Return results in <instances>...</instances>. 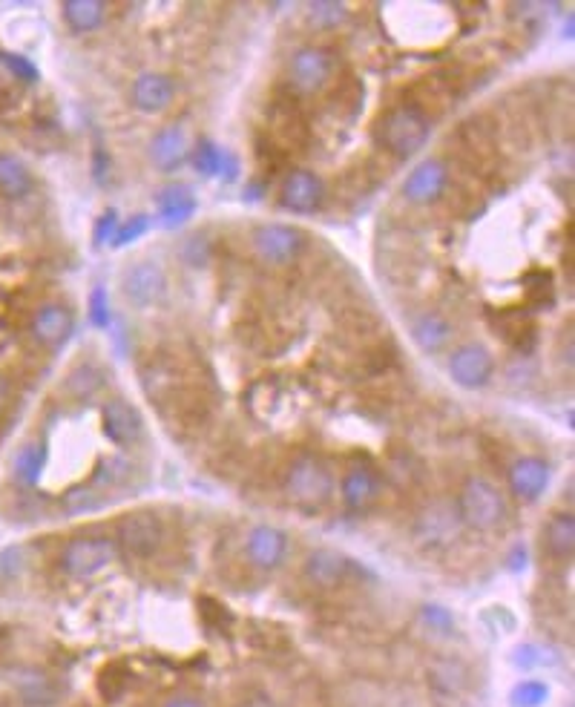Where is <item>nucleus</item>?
Listing matches in <instances>:
<instances>
[{
	"mask_svg": "<svg viewBox=\"0 0 575 707\" xmlns=\"http://www.w3.org/2000/svg\"><path fill=\"white\" fill-rule=\"evenodd\" d=\"M429 136H432V121L414 104L391 107L377 121V144L394 159L417 156L426 147Z\"/></svg>",
	"mask_w": 575,
	"mask_h": 707,
	"instance_id": "nucleus-1",
	"label": "nucleus"
},
{
	"mask_svg": "<svg viewBox=\"0 0 575 707\" xmlns=\"http://www.w3.org/2000/svg\"><path fill=\"white\" fill-rule=\"evenodd\" d=\"M458 515L460 524L475 532H495L506 521L504 492L492 480L472 475L460 486Z\"/></svg>",
	"mask_w": 575,
	"mask_h": 707,
	"instance_id": "nucleus-2",
	"label": "nucleus"
},
{
	"mask_svg": "<svg viewBox=\"0 0 575 707\" xmlns=\"http://www.w3.org/2000/svg\"><path fill=\"white\" fill-rule=\"evenodd\" d=\"M285 492L302 506H322L334 492V475L320 455L302 452L288 466Z\"/></svg>",
	"mask_w": 575,
	"mask_h": 707,
	"instance_id": "nucleus-3",
	"label": "nucleus"
},
{
	"mask_svg": "<svg viewBox=\"0 0 575 707\" xmlns=\"http://www.w3.org/2000/svg\"><path fill=\"white\" fill-rule=\"evenodd\" d=\"M118 555V547L107 535H81V538H72L61 549V570L75 581H84L92 578L101 570H107Z\"/></svg>",
	"mask_w": 575,
	"mask_h": 707,
	"instance_id": "nucleus-4",
	"label": "nucleus"
},
{
	"mask_svg": "<svg viewBox=\"0 0 575 707\" xmlns=\"http://www.w3.org/2000/svg\"><path fill=\"white\" fill-rule=\"evenodd\" d=\"M253 253L268 265H288L305 251V233L294 225H259L251 233Z\"/></svg>",
	"mask_w": 575,
	"mask_h": 707,
	"instance_id": "nucleus-5",
	"label": "nucleus"
},
{
	"mask_svg": "<svg viewBox=\"0 0 575 707\" xmlns=\"http://www.w3.org/2000/svg\"><path fill=\"white\" fill-rule=\"evenodd\" d=\"M161 544H164V524L159 521V515L138 509V512H130L127 518H121L118 547L130 558H150L159 552Z\"/></svg>",
	"mask_w": 575,
	"mask_h": 707,
	"instance_id": "nucleus-6",
	"label": "nucleus"
},
{
	"mask_svg": "<svg viewBox=\"0 0 575 707\" xmlns=\"http://www.w3.org/2000/svg\"><path fill=\"white\" fill-rule=\"evenodd\" d=\"M334 69V58L322 46H302L288 61V81L299 95H314L320 92Z\"/></svg>",
	"mask_w": 575,
	"mask_h": 707,
	"instance_id": "nucleus-7",
	"label": "nucleus"
},
{
	"mask_svg": "<svg viewBox=\"0 0 575 707\" xmlns=\"http://www.w3.org/2000/svg\"><path fill=\"white\" fill-rule=\"evenodd\" d=\"M449 187V167L446 161L429 156V159L417 161L412 167V173L403 182V196L412 205H432L437 202Z\"/></svg>",
	"mask_w": 575,
	"mask_h": 707,
	"instance_id": "nucleus-8",
	"label": "nucleus"
},
{
	"mask_svg": "<svg viewBox=\"0 0 575 707\" xmlns=\"http://www.w3.org/2000/svg\"><path fill=\"white\" fill-rule=\"evenodd\" d=\"M449 377L455 380V386L469 388H483L489 380H492V371H495V360L492 354L478 343L460 345L449 354Z\"/></svg>",
	"mask_w": 575,
	"mask_h": 707,
	"instance_id": "nucleus-9",
	"label": "nucleus"
},
{
	"mask_svg": "<svg viewBox=\"0 0 575 707\" xmlns=\"http://www.w3.org/2000/svg\"><path fill=\"white\" fill-rule=\"evenodd\" d=\"M288 555V535L271 524H256L245 538V558L256 570H276Z\"/></svg>",
	"mask_w": 575,
	"mask_h": 707,
	"instance_id": "nucleus-10",
	"label": "nucleus"
},
{
	"mask_svg": "<svg viewBox=\"0 0 575 707\" xmlns=\"http://www.w3.org/2000/svg\"><path fill=\"white\" fill-rule=\"evenodd\" d=\"M460 526L463 524H460L458 506L432 503L417 518V538L420 544H429V547H449L460 535Z\"/></svg>",
	"mask_w": 575,
	"mask_h": 707,
	"instance_id": "nucleus-11",
	"label": "nucleus"
},
{
	"mask_svg": "<svg viewBox=\"0 0 575 707\" xmlns=\"http://www.w3.org/2000/svg\"><path fill=\"white\" fill-rule=\"evenodd\" d=\"M101 423H104V434L113 440L115 446H133L144 437V420H141V411L121 400L113 397L104 403L101 409Z\"/></svg>",
	"mask_w": 575,
	"mask_h": 707,
	"instance_id": "nucleus-12",
	"label": "nucleus"
},
{
	"mask_svg": "<svg viewBox=\"0 0 575 707\" xmlns=\"http://www.w3.org/2000/svg\"><path fill=\"white\" fill-rule=\"evenodd\" d=\"M550 463L544 457H518L512 466H509V489L518 501L532 503L538 501L547 486H550Z\"/></svg>",
	"mask_w": 575,
	"mask_h": 707,
	"instance_id": "nucleus-13",
	"label": "nucleus"
},
{
	"mask_svg": "<svg viewBox=\"0 0 575 707\" xmlns=\"http://www.w3.org/2000/svg\"><path fill=\"white\" fill-rule=\"evenodd\" d=\"M302 572H305V578H308L314 587H320V590H334V587H340L345 578H348L351 561L345 558L340 549L317 547L314 552H308V558H305V564H302Z\"/></svg>",
	"mask_w": 575,
	"mask_h": 707,
	"instance_id": "nucleus-14",
	"label": "nucleus"
},
{
	"mask_svg": "<svg viewBox=\"0 0 575 707\" xmlns=\"http://www.w3.org/2000/svg\"><path fill=\"white\" fill-rule=\"evenodd\" d=\"M380 489H383V478H380V472L371 463L348 466V472L343 475V483H340V492H343V501L348 509H366V506H371V503L377 501Z\"/></svg>",
	"mask_w": 575,
	"mask_h": 707,
	"instance_id": "nucleus-15",
	"label": "nucleus"
},
{
	"mask_svg": "<svg viewBox=\"0 0 575 707\" xmlns=\"http://www.w3.org/2000/svg\"><path fill=\"white\" fill-rule=\"evenodd\" d=\"M325 199V184L311 170H294L282 184V205L294 213H311Z\"/></svg>",
	"mask_w": 575,
	"mask_h": 707,
	"instance_id": "nucleus-16",
	"label": "nucleus"
},
{
	"mask_svg": "<svg viewBox=\"0 0 575 707\" xmlns=\"http://www.w3.org/2000/svg\"><path fill=\"white\" fill-rule=\"evenodd\" d=\"M121 288L133 305H150L167 291V279L156 262H136L121 279Z\"/></svg>",
	"mask_w": 575,
	"mask_h": 707,
	"instance_id": "nucleus-17",
	"label": "nucleus"
},
{
	"mask_svg": "<svg viewBox=\"0 0 575 707\" xmlns=\"http://www.w3.org/2000/svg\"><path fill=\"white\" fill-rule=\"evenodd\" d=\"M130 98H133L138 113H161L173 104L176 84H173V78H167L161 72H144L133 81Z\"/></svg>",
	"mask_w": 575,
	"mask_h": 707,
	"instance_id": "nucleus-18",
	"label": "nucleus"
},
{
	"mask_svg": "<svg viewBox=\"0 0 575 707\" xmlns=\"http://www.w3.org/2000/svg\"><path fill=\"white\" fill-rule=\"evenodd\" d=\"M32 334L46 348H61L72 334V311L58 302L41 305L32 317Z\"/></svg>",
	"mask_w": 575,
	"mask_h": 707,
	"instance_id": "nucleus-19",
	"label": "nucleus"
},
{
	"mask_svg": "<svg viewBox=\"0 0 575 707\" xmlns=\"http://www.w3.org/2000/svg\"><path fill=\"white\" fill-rule=\"evenodd\" d=\"M161 228H182L196 213V196L187 184H167L156 196Z\"/></svg>",
	"mask_w": 575,
	"mask_h": 707,
	"instance_id": "nucleus-20",
	"label": "nucleus"
},
{
	"mask_svg": "<svg viewBox=\"0 0 575 707\" xmlns=\"http://www.w3.org/2000/svg\"><path fill=\"white\" fill-rule=\"evenodd\" d=\"M184 159H187V133L182 127H164L150 138V161L159 170L173 173L176 167H182Z\"/></svg>",
	"mask_w": 575,
	"mask_h": 707,
	"instance_id": "nucleus-21",
	"label": "nucleus"
},
{
	"mask_svg": "<svg viewBox=\"0 0 575 707\" xmlns=\"http://www.w3.org/2000/svg\"><path fill=\"white\" fill-rule=\"evenodd\" d=\"M544 549L547 555L564 561L575 552V518L573 512H555L544 524Z\"/></svg>",
	"mask_w": 575,
	"mask_h": 707,
	"instance_id": "nucleus-22",
	"label": "nucleus"
},
{
	"mask_svg": "<svg viewBox=\"0 0 575 707\" xmlns=\"http://www.w3.org/2000/svg\"><path fill=\"white\" fill-rule=\"evenodd\" d=\"M64 12V21L72 32L84 35V32H95L101 23L107 21V12L110 6L104 0H67L61 6Z\"/></svg>",
	"mask_w": 575,
	"mask_h": 707,
	"instance_id": "nucleus-23",
	"label": "nucleus"
},
{
	"mask_svg": "<svg viewBox=\"0 0 575 707\" xmlns=\"http://www.w3.org/2000/svg\"><path fill=\"white\" fill-rule=\"evenodd\" d=\"M193 167H196L202 176H219V179H225V182H233L239 164H236V159H233L230 153L219 150L210 138H202L199 147H196V153H193Z\"/></svg>",
	"mask_w": 575,
	"mask_h": 707,
	"instance_id": "nucleus-24",
	"label": "nucleus"
},
{
	"mask_svg": "<svg viewBox=\"0 0 575 707\" xmlns=\"http://www.w3.org/2000/svg\"><path fill=\"white\" fill-rule=\"evenodd\" d=\"M452 334H455L452 322L446 320L443 314H435V311L420 314V317L412 322V340L420 345L423 351H437V348H443V345L452 340Z\"/></svg>",
	"mask_w": 575,
	"mask_h": 707,
	"instance_id": "nucleus-25",
	"label": "nucleus"
},
{
	"mask_svg": "<svg viewBox=\"0 0 575 707\" xmlns=\"http://www.w3.org/2000/svg\"><path fill=\"white\" fill-rule=\"evenodd\" d=\"M18 699L26 707H55L61 702V687L44 673H29L18 682Z\"/></svg>",
	"mask_w": 575,
	"mask_h": 707,
	"instance_id": "nucleus-26",
	"label": "nucleus"
},
{
	"mask_svg": "<svg viewBox=\"0 0 575 707\" xmlns=\"http://www.w3.org/2000/svg\"><path fill=\"white\" fill-rule=\"evenodd\" d=\"M0 190L9 199H21L32 190V173L18 156L0 153Z\"/></svg>",
	"mask_w": 575,
	"mask_h": 707,
	"instance_id": "nucleus-27",
	"label": "nucleus"
},
{
	"mask_svg": "<svg viewBox=\"0 0 575 707\" xmlns=\"http://www.w3.org/2000/svg\"><path fill=\"white\" fill-rule=\"evenodd\" d=\"M429 679H432L435 690L449 693V696L463 693L469 687V673H466V667L458 659H437L432 664V670H429Z\"/></svg>",
	"mask_w": 575,
	"mask_h": 707,
	"instance_id": "nucleus-28",
	"label": "nucleus"
},
{
	"mask_svg": "<svg viewBox=\"0 0 575 707\" xmlns=\"http://www.w3.org/2000/svg\"><path fill=\"white\" fill-rule=\"evenodd\" d=\"M46 463V449L41 443H26L21 452L12 460V472L23 486H35Z\"/></svg>",
	"mask_w": 575,
	"mask_h": 707,
	"instance_id": "nucleus-29",
	"label": "nucleus"
},
{
	"mask_svg": "<svg viewBox=\"0 0 575 707\" xmlns=\"http://www.w3.org/2000/svg\"><path fill=\"white\" fill-rule=\"evenodd\" d=\"M64 386H67L69 394H75V397H92L98 388L104 386V374H101V368L95 363H81L69 371Z\"/></svg>",
	"mask_w": 575,
	"mask_h": 707,
	"instance_id": "nucleus-30",
	"label": "nucleus"
},
{
	"mask_svg": "<svg viewBox=\"0 0 575 707\" xmlns=\"http://www.w3.org/2000/svg\"><path fill=\"white\" fill-rule=\"evenodd\" d=\"M512 659H515V667H521V670H535V667H555L561 662V653L550 644H521V647H515Z\"/></svg>",
	"mask_w": 575,
	"mask_h": 707,
	"instance_id": "nucleus-31",
	"label": "nucleus"
},
{
	"mask_svg": "<svg viewBox=\"0 0 575 707\" xmlns=\"http://www.w3.org/2000/svg\"><path fill=\"white\" fill-rule=\"evenodd\" d=\"M345 18H348V9H345V3H340V0H317V3H308V21H311V26H317V29H334V26L345 23Z\"/></svg>",
	"mask_w": 575,
	"mask_h": 707,
	"instance_id": "nucleus-32",
	"label": "nucleus"
},
{
	"mask_svg": "<svg viewBox=\"0 0 575 707\" xmlns=\"http://www.w3.org/2000/svg\"><path fill=\"white\" fill-rule=\"evenodd\" d=\"M547 699H550V685L541 679H527L509 693L512 707H541L547 705Z\"/></svg>",
	"mask_w": 575,
	"mask_h": 707,
	"instance_id": "nucleus-33",
	"label": "nucleus"
},
{
	"mask_svg": "<svg viewBox=\"0 0 575 707\" xmlns=\"http://www.w3.org/2000/svg\"><path fill=\"white\" fill-rule=\"evenodd\" d=\"M147 228H150V216L147 213H136V216H130L127 222H118V230H115L113 236V245L115 251L118 248H124V245H130V242H136L138 236H144L147 233Z\"/></svg>",
	"mask_w": 575,
	"mask_h": 707,
	"instance_id": "nucleus-34",
	"label": "nucleus"
},
{
	"mask_svg": "<svg viewBox=\"0 0 575 707\" xmlns=\"http://www.w3.org/2000/svg\"><path fill=\"white\" fill-rule=\"evenodd\" d=\"M23 570H26L23 547H9L0 552V578H18Z\"/></svg>",
	"mask_w": 575,
	"mask_h": 707,
	"instance_id": "nucleus-35",
	"label": "nucleus"
},
{
	"mask_svg": "<svg viewBox=\"0 0 575 707\" xmlns=\"http://www.w3.org/2000/svg\"><path fill=\"white\" fill-rule=\"evenodd\" d=\"M423 621L432 630H437V633H452L455 630V616L446 607H440V604H426L423 607Z\"/></svg>",
	"mask_w": 575,
	"mask_h": 707,
	"instance_id": "nucleus-36",
	"label": "nucleus"
},
{
	"mask_svg": "<svg viewBox=\"0 0 575 707\" xmlns=\"http://www.w3.org/2000/svg\"><path fill=\"white\" fill-rule=\"evenodd\" d=\"M90 320L92 325H98V328H107L110 325V302H107V291L98 285V288H92L90 294Z\"/></svg>",
	"mask_w": 575,
	"mask_h": 707,
	"instance_id": "nucleus-37",
	"label": "nucleus"
},
{
	"mask_svg": "<svg viewBox=\"0 0 575 707\" xmlns=\"http://www.w3.org/2000/svg\"><path fill=\"white\" fill-rule=\"evenodd\" d=\"M115 230H118V213H115L113 207H110V210H104V216H101V219H98V225H95V236H92L95 248H101V245H110V242H113Z\"/></svg>",
	"mask_w": 575,
	"mask_h": 707,
	"instance_id": "nucleus-38",
	"label": "nucleus"
},
{
	"mask_svg": "<svg viewBox=\"0 0 575 707\" xmlns=\"http://www.w3.org/2000/svg\"><path fill=\"white\" fill-rule=\"evenodd\" d=\"M184 259L193 265V268H202L207 262V256H210V248H207L205 236H190L187 242H184Z\"/></svg>",
	"mask_w": 575,
	"mask_h": 707,
	"instance_id": "nucleus-39",
	"label": "nucleus"
},
{
	"mask_svg": "<svg viewBox=\"0 0 575 707\" xmlns=\"http://www.w3.org/2000/svg\"><path fill=\"white\" fill-rule=\"evenodd\" d=\"M12 87H21V81L15 78V72L6 61V52H0V92H9Z\"/></svg>",
	"mask_w": 575,
	"mask_h": 707,
	"instance_id": "nucleus-40",
	"label": "nucleus"
},
{
	"mask_svg": "<svg viewBox=\"0 0 575 707\" xmlns=\"http://www.w3.org/2000/svg\"><path fill=\"white\" fill-rule=\"evenodd\" d=\"M161 707H207L202 699H196V696H173V699H167Z\"/></svg>",
	"mask_w": 575,
	"mask_h": 707,
	"instance_id": "nucleus-41",
	"label": "nucleus"
},
{
	"mask_svg": "<svg viewBox=\"0 0 575 707\" xmlns=\"http://www.w3.org/2000/svg\"><path fill=\"white\" fill-rule=\"evenodd\" d=\"M9 391H12V388H9V380H6V377H0V409H3V406H6V400H9Z\"/></svg>",
	"mask_w": 575,
	"mask_h": 707,
	"instance_id": "nucleus-42",
	"label": "nucleus"
}]
</instances>
